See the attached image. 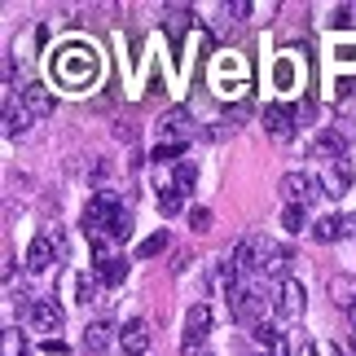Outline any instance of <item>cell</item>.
Returning a JSON list of instances; mask_svg holds the SVG:
<instances>
[{
    "label": "cell",
    "mask_w": 356,
    "mask_h": 356,
    "mask_svg": "<svg viewBox=\"0 0 356 356\" xmlns=\"http://www.w3.org/2000/svg\"><path fill=\"white\" fill-rule=\"evenodd\" d=\"M18 102H22V111L31 115V119H49L53 111H58V97H53L49 84H22Z\"/></svg>",
    "instance_id": "ba28073f"
},
{
    "label": "cell",
    "mask_w": 356,
    "mask_h": 356,
    "mask_svg": "<svg viewBox=\"0 0 356 356\" xmlns=\"http://www.w3.org/2000/svg\"><path fill=\"white\" fill-rule=\"evenodd\" d=\"M229 312H234V321H246L255 330L259 321H264V312H268V299L255 291V286H229Z\"/></svg>",
    "instance_id": "3957f363"
},
{
    "label": "cell",
    "mask_w": 356,
    "mask_h": 356,
    "mask_svg": "<svg viewBox=\"0 0 356 356\" xmlns=\"http://www.w3.org/2000/svg\"><path fill=\"white\" fill-rule=\"evenodd\" d=\"M185 13H189L185 5H176V9H168V31H172V35H181V26H185Z\"/></svg>",
    "instance_id": "83f0119b"
},
{
    "label": "cell",
    "mask_w": 356,
    "mask_h": 356,
    "mask_svg": "<svg viewBox=\"0 0 356 356\" xmlns=\"http://www.w3.org/2000/svg\"><path fill=\"white\" fill-rule=\"evenodd\" d=\"M92 273H97V277H102V286H119L123 277H128V259H106V264H97V268H92Z\"/></svg>",
    "instance_id": "44dd1931"
},
{
    "label": "cell",
    "mask_w": 356,
    "mask_h": 356,
    "mask_svg": "<svg viewBox=\"0 0 356 356\" xmlns=\"http://www.w3.org/2000/svg\"><path fill=\"white\" fill-rule=\"evenodd\" d=\"M317 189H321V181L308 176V172H286L277 181V194L286 198V207H308V202L317 198Z\"/></svg>",
    "instance_id": "277c9868"
},
{
    "label": "cell",
    "mask_w": 356,
    "mask_h": 356,
    "mask_svg": "<svg viewBox=\"0 0 356 356\" xmlns=\"http://www.w3.org/2000/svg\"><path fill=\"white\" fill-rule=\"evenodd\" d=\"M97 295H102V277H97V273H75V282H71V299H75V304H92Z\"/></svg>",
    "instance_id": "e0dca14e"
},
{
    "label": "cell",
    "mask_w": 356,
    "mask_h": 356,
    "mask_svg": "<svg viewBox=\"0 0 356 356\" xmlns=\"http://www.w3.org/2000/svg\"><path fill=\"white\" fill-rule=\"evenodd\" d=\"M5 356H22V339H18V330H5Z\"/></svg>",
    "instance_id": "f1b7e54d"
},
{
    "label": "cell",
    "mask_w": 356,
    "mask_h": 356,
    "mask_svg": "<svg viewBox=\"0 0 356 356\" xmlns=\"http://www.w3.org/2000/svg\"><path fill=\"white\" fill-rule=\"evenodd\" d=\"M128 229H132V216H128V207H123V198L115 194V189H97L92 202L84 207V234H88V242L92 238L119 242V238H128Z\"/></svg>",
    "instance_id": "6da1fadb"
},
{
    "label": "cell",
    "mask_w": 356,
    "mask_h": 356,
    "mask_svg": "<svg viewBox=\"0 0 356 356\" xmlns=\"http://www.w3.org/2000/svg\"><path fill=\"white\" fill-rule=\"evenodd\" d=\"M58 246H62V234H40V238H31V246H26V268L31 273H44L53 259H58Z\"/></svg>",
    "instance_id": "9c48e42d"
},
{
    "label": "cell",
    "mask_w": 356,
    "mask_h": 356,
    "mask_svg": "<svg viewBox=\"0 0 356 356\" xmlns=\"http://www.w3.org/2000/svg\"><path fill=\"white\" fill-rule=\"evenodd\" d=\"M273 308H277V317H282V321H299V317H304V308H308V291H304V282L282 277Z\"/></svg>",
    "instance_id": "8992f818"
},
{
    "label": "cell",
    "mask_w": 356,
    "mask_h": 356,
    "mask_svg": "<svg viewBox=\"0 0 356 356\" xmlns=\"http://www.w3.org/2000/svg\"><path fill=\"white\" fill-rule=\"evenodd\" d=\"M356 22V9L352 5H339L334 13H330V26H352Z\"/></svg>",
    "instance_id": "484cf974"
},
{
    "label": "cell",
    "mask_w": 356,
    "mask_h": 356,
    "mask_svg": "<svg viewBox=\"0 0 356 356\" xmlns=\"http://www.w3.org/2000/svg\"><path fill=\"white\" fill-rule=\"evenodd\" d=\"M343 145H348V132H339V128H325L312 136V159H321V163H334V159H343Z\"/></svg>",
    "instance_id": "7c38bea8"
},
{
    "label": "cell",
    "mask_w": 356,
    "mask_h": 356,
    "mask_svg": "<svg viewBox=\"0 0 356 356\" xmlns=\"http://www.w3.org/2000/svg\"><path fill=\"white\" fill-rule=\"evenodd\" d=\"M159 251H168V229H159V234H149L141 246H136V259H149V255H159Z\"/></svg>",
    "instance_id": "7402d4cb"
},
{
    "label": "cell",
    "mask_w": 356,
    "mask_h": 356,
    "mask_svg": "<svg viewBox=\"0 0 356 356\" xmlns=\"http://www.w3.org/2000/svg\"><path fill=\"white\" fill-rule=\"evenodd\" d=\"M119 343L128 348L132 356H145V348H149V325L141 321V317H132V321H123V330H119Z\"/></svg>",
    "instance_id": "5bb4252c"
},
{
    "label": "cell",
    "mask_w": 356,
    "mask_h": 356,
    "mask_svg": "<svg viewBox=\"0 0 356 356\" xmlns=\"http://www.w3.org/2000/svg\"><path fill=\"white\" fill-rule=\"evenodd\" d=\"M26 123H31V115H26V111H22V102L9 92V97H5V136L26 132Z\"/></svg>",
    "instance_id": "d6986e66"
},
{
    "label": "cell",
    "mask_w": 356,
    "mask_h": 356,
    "mask_svg": "<svg viewBox=\"0 0 356 356\" xmlns=\"http://www.w3.org/2000/svg\"><path fill=\"white\" fill-rule=\"evenodd\" d=\"M264 132L273 141H295V111L291 106H268L264 111Z\"/></svg>",
    "instance_id": "4fadbf2b"
},
{
    "label": "cell",
    "mask_w": 356,
    "mask_h": 356,
    "mask_svg": "<svg viewBox=\"0 0 356 356\" xmlns=\"http://www.w3.org/2000/svg\"><path fill=\"white\" fill-rule=\"evenodd\" d=\"M189 225H194L198 234H207V229H211V211L207 207H194V211H189Z\"/></svg>",
    "instance_id": "4316f807"
},
{
    "label": "cell",
    "mask_w": 356,
    "mask_h": 356,
    "mask_svg": "<svg viewBox=\"0 0 356 356\" xmlns=\"http://www.w3.org/2000/svg\"><path fill=\"white\" fill-rule=\"evenodd\" d=\"M251 334H255V339H259L264 348H277V343H282V334H277V325H273V321H259Z\"/></svg>",
    "instance_id": "cb8c5ba5"
},
{
    "label": "cell",
    "mask_w": 356,
    "mask_h": 356,
    "mask_svg": "<svg viewBox=\"0 0 356 356\" xmlns=\"http://www.w3.org/2000/svg\"><path fill=\"white\" fill-rule=\"evenodd\" d=\"M356 181V172H352V159H334V163H325V172H321V189L325 194H348Z\"/></svg>",
    "instance_id": "8fae6325"
},
{
    "label": "cell",
    "mask_w": 356,
    "mask_h": 356,
    "mask_svg": "<svg viewBox=\"0 0 356 356\" xmlns=\"http://www.w3.org/2000/svg\"><path fill=\"white\" fill-rule=\"evenodd\" d=\"M343 234H348L343 216H321V220H312V238H317V242H339Z\"/></svg>",
    "instance_id": "ac0fdd59"
},
{
    "label": "cell",
    "mask_w": 356,
    "mask_h": 356,
    "mask_svg": "<svg viewBox=\"0 0 356 356\" xmlns=\"http://www.w3.org/2000/svg\"><path fill=\"white\" fill-rule=\"evenodd\" d=\"M194 185H198V163L194 159H181V163H176V172H172V189L185 198Z\"/></svg>",
    "instance_id": "ffe728a7"
},
{
    "label": "cell",
    "mask_w": 356,
    "mask_h": 356,
    "mask_svg": "<svg viewBox=\"0 0 356 356\" xmlns=\"http://www.w3.org/2000/svg\"><path fill=\"white\" fill-rule=\"evenodd\" d=\"M111 343H115V321L97 317V321L84 325V348H88V352H106Z\"/></svg>",
    "instance_id": "2e32d148"
},
{
    "label": "cell",
    "mask_w": 356,
    "mask_h": 356,
    "mask_svg": "<svg viewBox=\"0 0 356 356\" xmlns=\"http://www.w3.org/2000/svg\"><path fill=\"white\" fill-rule=\"evenodd\" d=\"M282 229L286 234H304V207H286L282 211Z\"/></svg>",
    "instance_id": "603a6c76"
},
{
    "label": "cell",
    "mask_w": 356,
    "mask_h": 356,
    "mask_svg": "<svg viewBox=\"0 0 356 356\" xmlns=\"http://www.w3.org/2000/svg\"><path fill=\"white\" fill-rule=\"evenodd\" d=\"M225 9H229V18H238V22H242L246 13H251V0H229Z\"/></svg>",
    "instance_id": "f546056e"
},
{
    "label": "cell",
    "mask_w": 356,
    "mask_h": 356,
    "mask_svg": "<svg viewBox=\"0 0 356 356\" xmlns=\"http://www.w3.org/2000/svg\"><path fill=\"white\" fill-rule=\"evenodd\" d=\"M181 207H185L181 194H172V189H168V194H159V211H163V216H176Z\"/></svg>",
    "instance_id": "d4e9b609"
},
{
    "label": "cell",
    "mask_w": 356,
    "mask_h": 356,
    "mask_svg": "<svg viewBox=\"0 0 356 356\" xmlns=\"http://www.w3.org/2000/svg\"><path fill=\"white\" fill-rule=\"evenodd\" d=\"M44 352H49V356H62L66 343H62V339H44Z\"/></svg>",
    "instance_id": "4dcf8cb0"
},
{
    "label": "cell",
    "mask_w": 356,
    "mask_h": 356,
    "mask_svg": "<svg viewBox=\"0 0 356 356\" xmlns=\"http://www.w3.org/2000/svg\"><path fill=\"white\" fill-rule=\"evenodd\" d=\"M26 325H31V334H62V308H58V299H31L26 304Z\"/></svg>",
    "instance_id": "5b68a950"
},
{
    "label": "cell",
    "mask_w": 356,
    "mask_h": 356,
    "mask_svg": "<svg viewBox=\"0 0 356 356\" xmlns=\"http://www.w3.org/2000/svg\"><path fill=\"white\" fill-rule=\"evenodd\" d=\"M330 299H334V308H343V312L356 308V273H334L330 277Z\"/></svg>",
    "instance_id": "9a60e30c"
},
{
    "label": "cell",
    "mask_w": 356,
    "mask_h": 356,
    "mask_svg": "<svg viewBox=\"0 0 356 356\" xmlns=\"http://www.w3.org/2000/svg\"><path fill=\"white\" fill-rule=\"evenodd\" d=\"M251 356H273V352H251Z\"/></svg>",
    "instance_id": "1f68e13d"
},
{
    "label": "cell",
    "mask_w": 356,
    "mask_h": 356,
    "mask_svg": "<svg viewBox=\"0 0 356 356\" xmlns=\"http://www.w3.org/2000/svg\"><path fill=\"white\" fill-rule=\"evenodd\" d=\"M207 330H211V308H207V304H194V308L185 312V339H181L185 356H194V348H202Z\"/></svg>",
    "instance_id": "52a82bcc"
},
{
    "label": "cell",
    "mask_w": 356,
    "mask_h": 356,
    "mask_svg": "<svg viewBox=\"0 0 356 356\" xmlns=\"http://www.w3.org/2000/svg\"><path fill=\"white\" fill-rule=\"evenodd\" d=\"M189 136H194V123L185 111H168L159 119V145H189Z\"/></svg>",
    "instance_id": "30bf717a"
},
{
    "label": "cell",
    "mask_w": 356,
    "mask_h": 356,
    "mask_svg": "<svg viewBox=\"0 0 356 356\" xmlns=\"http://www.w3.org/2000/svg\"><path fill=\"white\" fill-rule=\"evenodd\" d=\"M352 334H356V330H352ZM352 352H356V339H352Z\"/></svg>",
    "instance_id": "d6a6232c"
},
{
    "label": "cell",
    "mask_w": 356,
    "mask_h": 356,
    "mask_svg": "<svg viewBox=\"0 0 356 356\" xmlns=\"http://www.w3.org/2000/svg\"><path fill=\"white\" fill-rule=\"evenodd\" d=\"M198 356H207V352H198Z\"/></svg>",
    "instance_id": "836d02e7"
},
{
    "label": "cell",
    "mask_w": 356,
    "mask_h": 356,
    "mask_svg": "<svg viewBox=\"0 0 356 356\" xmlns=\"http://www.w3.org/2000/svg\"><path fill=\"white\" fill-rule=\"evenodd\" d=\"M53 71H58V79L66 88H84V84L97 79V53L88 44H66V49H58V58H53Z\"/></svg>",
    "instance_id": "7a4b0ae2"
}]
</instances>
